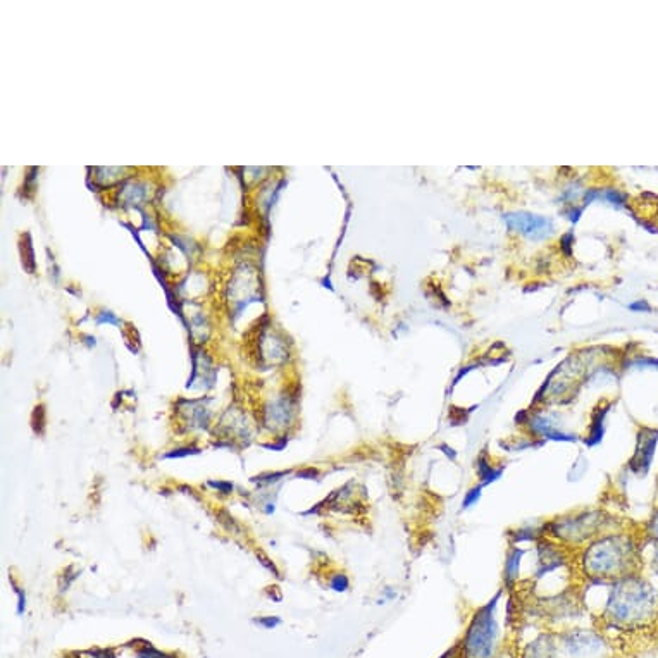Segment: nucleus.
Wrapping results in <instances>:
<instances>
[{
	"mask_svg": "<svg viewBox=\"0 0 658 658\" xmlns=\"http://www.w3.org/2000/svg\"><path fill=\"white\" fill-rule=\"evenodd\" d=\"M621 590L615 588L607 605L610 621L617 624L634 626L646 622L657 607V596L648 584L641 579L629 578L621 583Z\"/></svg>",
	"mask_w": 658,
	"mask_h": 658,
	"instance_id": "nucleus-1",
	"label": "nucleus"
},
{
	"mask_svg": "<svg viewBox=\"0 0 658 658\" xmlns=\"http://www.w3.org/2000/svg\"><path fill=\"white\" fill-rule=\"evenodd\" d=\"M638 548L629 536H609L588 552V571L595 578H629Z\"/></svg>",
	"mask_w": 658,
	"mask_h": 658,
	"instance_id": "nucleus-2",
	"label": "nucleus"
},
{
	"mask_svg": "<svg viewBox=\"0 0 658 658\" xmlns=\"http://www.w3.org/2000/svg\"><path fill=\"white\" fill-rule=\"evenodd\" d=\"M498 629L490 609L476 615L462 645L464 658H495L497 655Z\"/></svg>",
	"mask_w": 658,
	"mask_h": 658,
	"instance_id": "nucleus-3",
	"label": "nucleus"
},
{
	"mask_svg": "<svg viewBox=\"0 0 658 658\" xmlns=\"http://www.w3.org/2000/svg\"><path fill=\"white\" fill-rule=\"evenodd\" d=\"M562 648L571 658H607V645L595 633H567Z\"/></svg>",
	"mask_w": 658,
	"mask_h": 658,
	"instance_id": "nucleus-4",
	"label": "nucleus"
},
{
	"mask_svg": "<svg viewBox=\"0 0 658 658\" xmlns=\"http://www.w3.org/2000/svg\"><path fill=\"white\" fill-rule=\"evenodd\" d=\"M528 658H560L557 645L548 640L547 636L536 641L533 650L529 653Z\"/></svg>",
	"mask_w": 658,
	"mask_h": 658,
	"instance_id": "nucleus-5",
	"label": "nucleus"
},
{
	"mask_svg": "<svg viewBox=\"0 0 658 658\" xmlns=\"http://www.w3.org/2000/svg\"><path fill=\"white\" fill-rule=\"evenodd\" d=\"M510 224H516L519 226V230L524 231V233H536V231L545 230L547 223L543 219L538 218H529V216H517V218H510Z\"/></svg>",
	"mask_w": 658,
	"mask_h": 658,
	"instance_id": "nucleus-6",
	"label": "nucleus"
},
{
	"mask_svg": "<svg viewBox=\"0 0 658 658\" xmlns=\"http://www.w3.org/2000/svg\"><path fill=\"white\" fill-rule=\"evenodd\" d=\"M479 495H481V488H474V490L469 491L467 493L466 500H464V507H469L471 503L476 502L478 500Z\"/></svg>",
	"mask_w": 658,
	"mask_h": 658,
	"instance_id": "nucleus-7",
	"label": "nucleus"
},
{
	"mask_svg": "<svg viewBox=\"0 0 658 658\" xmlns=\"http://www.w3.org/2000/svg\"><path fill=\"white\" fill-rule=\"evenodd\" d=\"M648 533H650V536H653V538L658 541V512L657 516L653 517L652 521H650V524H648Z\"/></svg>",
	"mask_w": 658,
	"mask_h": 658,
	"instance_id": "nucleus-8",
	"label": "nucleus"
}]
</instances>
